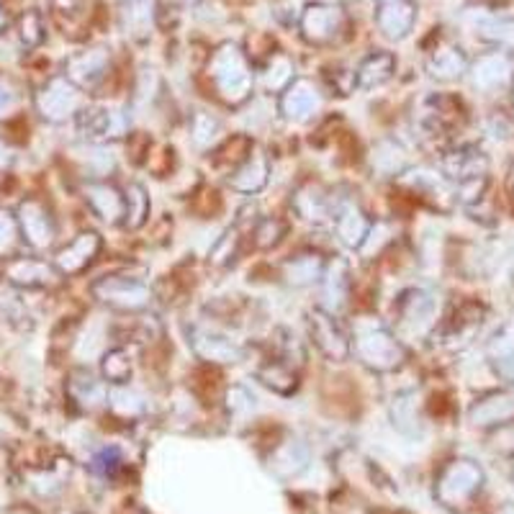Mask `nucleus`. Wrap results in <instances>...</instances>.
<instances>
[{"label":"nucleus","mask_w":514,"mask_h":514,"mask_svg":"<svg viewBox=\"0 0 514 514\" xmlns=\"http://www.w3.org/2000/svg\"><path fill=\"white\" fill-rule=\"evenodd\" d=\"M507 70H509V63L504 57H483L479 67H476V85L481 88H497L507 80Z\"/></svg>","instance_id":"obj_10"},{"label":"nucleus","mask_w":514,"mask_h":514,"mask_svg":"<svg viewBox=\"0 0 514 514\" xmlns=\"http://www.w3.org/2000/svg\"><path fill=\"white\" fill-rule=\"evenodd\" d=\"M106 286H109V298L113 304H121V306H131L134 309V306H144L150 301V291L141 283L129 281V278L121 281V288H119V281H109Z\"/></svg>","instance_id":"obj_9"},{"label":"nucleus","mask_w":514,"mask_h":514,"mask_svg":"<svg viewBox=\"0 0 514 514\" xmlns=\"http://www.w3.org/2000/svg\"><path fill=\"white\" fill-rule=\"evenodd\" d=\"M414 18H417V11H414L412 3H406V0H391V3H386V5L381 8V14H378V26H381L383 34L391 36V39H402V36H406L409 29L414 26Z\"/></svg>","instance_id":"obj_4"},{"label":"nucleus","mask_w":514,"mask_h":514,"mask_svg":"<svg viewBox=\"0 0 514 514\" xmlns=\"http://www.w3.org/2000/svg\"><path fill=\"white\" fill-rule=\"evenodd\" d=\"M21 36H24L26 44H36L42 39V21L36 14H26L21 18Z\"/></svg>","instance_id":"obj_13"},{"label":"nucleus","mask_w":514,"mask_h":514,"mask_svg":"<svg viewBox=\"0 0 514 514\" xmlns=\"http://www.w3.org/2000/svg\"><path fill=\"white\" fill-rule=\"evenodd\" d=\"M312 335L316 344L327 353L329 358L343 360L347 355V350H350L347 337L340 332V327L335 325V319L329 314H312Z\"/></svg>","instance_id":"obj_3"},{"label":"nucleus","mask_w":514,"mask_h":514,"mask_svg":"<svg viewBox=\"0 0 514 514\" xmlns=\"http://www.w3.org/2000/svg\"><path fill=\"white\" fill-rule=\"evenodd\" d=\"M391 73H393V57L391 54H373L358 70V82L363 88H373V85H381L383 80H389Z\"/></svg>","instance_id":"obj_8"},{"label":"nucleus","mask_w":514,"mask_h":514,"mask_svg":"<svg viewBox=\"0 0 514 514\" xmlns=\"http://www.w3.org/2000/svg\"><path fill=\"white\" fill-rule=\"evenodd\" d=\"M483 36L491 39V42H499L504 47H514V21H491L483 26Z\"/></svg>","instance_id":"obj_11"},{"label":"nucleus","mask_w":514,"mask_h":514,"mask_svg":"<svg viewBox=\"0 0 514 514\" xmlns=\"http://www.w3.org/2000/svg\"><path fill=\"white\" fill-rule=\"evenodd\" d=\"M144 211H147V199H144L141 188L140 186H129V190H126V217H134L131 227L141 224V218H144Z\"/></svg>","instance_id":"obj_12"},{"label":"nucleus","mask_w":514,"mask_h":514,"mask_svg":"<svg viewBox=\"0 0 514 514\" xmlns=\"http://www.w3.org/2000/svg\"><path fill=\"white\" fill-rule=\"evenodd\" d=\"M314 106H316V95H314L312 85H309L306 80L294 82V88L283 98V111H286L291 119H294V116H296V119H304Z\"/></svg>","instance_id":"obj_7"},{"label":"nucleus","mask_w":514,"mask_h":514,"mask_svg":"<svg viewBox=\"0 0 514 514\" xmlns=\"http://www.w3.org/2000/svg\"><path fill=\"white\" fill-rule=\"evenodd\" d=\"M358 350L363 360L368 363V365H373L378 371H389L393 365H399L402 363V347L399 343L391 337L386 329H373V332H365V335H360L358 340Z\"/></svg>","instance_id":"obj_1"},{"label":"nucleus","mask_w":514,"mask_h":514,"mask_svg":"<svg viewBox=\"0 0 514 514\" xmlns=\"http://www.w3.org/2000/svg\"><path fill=\"white\" fill-rule=\"evenodd\" d=\"M430 70H432V75L435 78H458V75H463L466 73V57H463V52L455 47H445L437 52L435 57L430 60Z\"/></svg>","instance_id":"obj_6"},{"label":"nucleus","mask_w":514,"mask_h":514,"mask_svg":"<svg viewBox=\"0 0 514 514\" xmlns=\"http://www.w3.org/2000/svg\"><path fill=\"white\" fill-rule=\"evenodd\" d=\"M442 168L448 175L452 178H461V180H476V178H483L486 172V157L476 150H461V152H452V155L445 157Z\"/></svg>","instance_id":"obj_5"},{"label":"nucleus","mask_w":514,"mask_h":514,"mask_svg":"<svg viewBox=\"0 0 514 514\" xmlns=\"http://www.w3.org/2000/svg\"><path fill=\"white\" fill-rule=\"evenodd\" d=\"M343 26V11L335 5H309L306 14L301 18V29L309 42L325 44L335 39L337 29Z\"/></svg>","instance_id":"obj_2"}]
</instances>
